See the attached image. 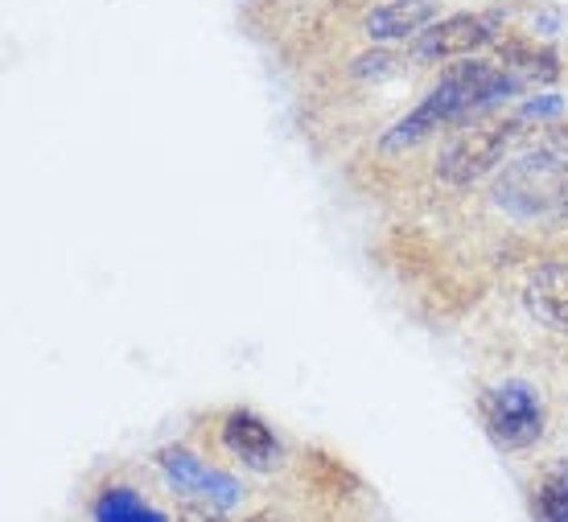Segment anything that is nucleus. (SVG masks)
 I'll return each instance as SVG.
<instances>
[{"instance_id": "obj_1", "label": "nucleus", "mask_w": 568, "mask_h": 522, "mask_svg": "<svg viewBox=\"0 0 568 522\" xmlns=\"http://www.w3.org/2000/svg\"><path fill=\"white\" fill-rule=\"evenodd\" d=\"M524 86L527 83L519 74L503 71V66H490V62H457V66H449V71L440 74L437 83H433V91L416 103L413 112L387 127L379 144H384L387 153L413 149L425 136H433L437 127L457 124L469 112H483V108H490L498 100H511Z\"/></svg>"}, {"instance_id": "obj_2", "label": "nucleus", "mask_w": 568, "mask_h": 522, "mask_svg": "<svg viewBox=\"0 0 568 522\" xmlns=\"http://www.w3.org/2000/svg\"><path fill=\"white\" fill-rule=\"evenodd\" d=\"M568 185V127L544 124L519 153L507 161L495 182V202L515 218L556 214L560 190Z\"/></svg>"}, {"instance_id": "obj_3", "label": "nucleus", "mask_w": 568, "mask_h": 522, "mask_svg": "<svg viewBox=\"0 0 568 522\" xmlns=\"http://www.w3.org/2000/svg\"><path fill=\"white\" fill-rule=\"evenodd\" d=\"M478 411L490 440L498 449H531L544 437V399L540 391L524 379H507L498 387H486L478 396Z\"/></svg>"}, {"instance_id": "obj_4", "label": "nucleus", "mask_w": 568, "mask_h": 522, "mask_svg": "<svg viewBox=\"0 0 568 522\" xmlns=\"http://www.w3.org/2000/svg\"><path fill=\"white\" fill-rule=\"evenodd\" d=\"M524 124L507 115V120H495V124L483 127H466L445 153L437 156V177L449 185H474L483 182L486 173L498 170V161L507 156L515 141H519Z\"/></svg>"}, {"instance_id": "obj_5", "label": "nucleus", "mask_w": 568, "mask_h": 522, "mask_svg": "<svg viewBox=\"0 0 568 522\" xmlns=\"http://www.w3.org/2000/svg\"><path fill=\"white\" fill-rule=\"evenodd\" d=\"M156 465L161 473L170 478L173 490H182V494L199 498L202 506H214V510H227L240 502V481L223 473V469L206 465L199 452H190L185 444H170V449L156 452Z\"/></svg>"}, {"instance_id": "obj_6", "label": "nucleus", "mask_w": 568, "mask_h": 522, "mask_svg": "<svg viewBox=\"0 0 568 522\" xmlns=\"http://www.w3.org/2000/svg\"><path fill=\"white\" fill-rule=\"evenodd\" d=\"M498 38V13H457L445 17L437 25H428L416 38V58L428 62H445V58H469Z\"/></svg>"}, {"instance_id": "obj_7", "label": "nucleus", "mask_w": 568, "mask_h": 522, "mask_svg": "<svg viewBox=\"0 0 568 522\" xmlns=\"http://www.w3.org/2000/svg\"><path fill=\"white\" fill-rule=\"evenodd\" d=\"M223 444H227L247 469L268 473V469L281 465V440H276V432L260 420L256 411H231L227 420H223Z\"/></svg>"}, {"instance_id": "obj_8", "label": "nucleus", "mask_w": 568, "mask_h": 522, "mask_svg": "<svg viewBox=\"0 0 568 522\" xmlns=\"http://www.w3.org/2000/svg\"><path fill=\"white\" fill-rule=\"evenodd\" d=\"M524 305L540 325L568 334V264H540L524 280Z\"/></svg>"}, {"instance_id": "obj_9", "label": "nucleus", "mask_w": 568, "mask_h": 522, "mask_svg": "<svg viewBox=\"0 0 568 522\" xmlns=\"http://www.w3.org/2000/svg\"><path fill=\"white\" fill-rule=\"evenodd\" d=\"M433 21H437V0H387L371 9L363 29L371 42H404V38H420Z\"/></svg>"}, {"instance_id": "obj_10", "label": "nucleus", "mask_w": 568, "mask_h": 522, "mask_svg": "<svg viewBox=\"0 0 568 522\" xmlns=\"http://www.w3.org/2000/svg\"><path fill=\"white\" fill-rule=\"evenodd\" d=\"M95 522H170L161 510H153L132 485H103L100 498L91 502Z\"/></svg>"}, {"instance_id": "obj_11", "label": "nucleus", "mask_w": 568, "mask_h": 522, "mask_svg": "<svg viewBox=\"0 0 568 522\" xmlns=\"http://www.w3.org/2000/svg\"><path fill=\"white\" fill-rule=\"evenodd\" d=\"M498 58H503V71L519 74L524 83H552L560 74V62H556L552 50H536V45L519 42V38L498 45Z\"/></svg>"}, {"instance_id": "obj_12", "label": "nucleus", "mask_w": 568, "mask_h": 522, "mask_svg": "<svg viewBox=\"0 0 568 522\" xmlns=\"http://www.w3.org/2000/svg\"><path fill=\"white\" fill-rule=\"evenodd\" d=\"M536 522H568V465H552L536 481Z\"/></svg>"}, {"instance_id": "obj_13", "label": "nucleus", "mask_w": 568, "mask_h": 522, "mask_svg": "<svg viewBox=\"0 0 568 522\" xmlns=\"http://www.w3.org/2000/svg\"><path fill=\"white\" fill-rule=\"evenodd\" d=\"M565 112V100L560 95H536V100H527L519 112H515V120L519 124H531V120H540V127H544V120H552V115H560Z\"/></svg>"}, {"instance_id": "obj_14", "label": "nucleus", "mask_w": 568, "mask_h": 522, "mask_svg": "<svg viewBox=\"0 0 568 522\" xmlns=\"http://www.w3.org/2000/svg\"><path fill=\"white\" fill-rule=\"evenodd\" d=\"M178 522H227V519H223L214 506H202V502H194V506L178 510Z\"/></svg>"}, {"instance_id": "obj_15", "label": "nucleus", "mask_w": 568, "mask_h": 522, "mask_svg": "<svg viewBox=\"0 0 568 522\" xmlns=\"http://www.w3.org/2000/svg\"><path fill=\"white\" fill-rule=\"evenodd\" d=\"M556 218H560V223L568 226V185L560 190V202H556Z\"/></svg>"}, {"instance_id": "obj_16", "label": "nucleus", "mask_w": 568, "mask_h": 522, "mask_svg": "<svg viewBox=\"0 0 568 522\" xmlns=\"http://www.w3.org/2000/svg\"><path fill=\"white\" fill-rule=\"evenodd\" d=\"M247 522H284V519H276L272 510H260V514H252V519H247Z\"/></svg>"}]
</instances>
